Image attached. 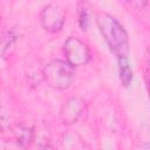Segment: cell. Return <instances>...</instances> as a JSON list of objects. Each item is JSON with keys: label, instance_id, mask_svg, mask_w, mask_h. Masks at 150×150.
Wrapping results in <instances>:
<instances>
[{"label": "cell", "instance_id": "10", "mask_svg": "<svg viewBox=\"0 0 150 150\" xmlns=\"http://www.w3.org/2000/svg\"><path fill=\"white\" fill-rule=\"evenodd\" d=\"M139 136H141V143L144 146L150 148V125H145L144 128H142Z\"/></svg>", "mask_w": 150, "mask_h": 150}, {"label": "cell", "instance_id": "8", "mask_svg": "<svg viewBox=\"0 0 150 150\" xmlns=\"http://www.w3.org/2000/svg\"><path fill=\"white\" fill-rule=\"evenodd\" d=\"M15 41H16V34H15V32L13 29L7 30V33L2 38V45H1V55H2V59H6L13 52L14 46H15Z\"/></svg>", "mask_w": 150, "mask_h": 150}, {"label": "cell", "instance_id": "1", "mask_svg": "<svg viewBox=\"0 0 150 150\" xmlns=\"http://www.w3.org/2000/svg\"><path fill=\"white\" fill-rule=\"evenodd\" d=\"M96 22L110 50L117 57H127L129 52V41L123 26L108 13L97 14Z\"/></svg>", "mask_w": 150, "mask_h": 150}, {"label": "cell", "instance_id": "7", "mask_svg": "<svg viewBox=\"0 0 150 150\" xmlns=\"http://www.w3.org/2000/svg\"><path fill=\"white\" fill-rule=\"evenodd\" d=\"M118 59V74L121 83L124 87H128L132 81V70L130 68V63L128 57H117Z\"/></svg>", "mask_w": 150, "mask_h": 150}, {"label": "cell", "instance_id": "3", "mask_svg": "<svg viewBox=\"0 0 150 150\" xmlns=\"http://www.w3.org/2000/svg\"><path fill=\"white\" fill-rule=\"evenodd\" d=\"M63 52L67 62L73 67H80L86 64L90 59L89 48L80 39L70 36L66 40L63 45Z\"/></svg>", "mask_w": 150, "mask_h": 150}, {"label": "cell", "instance_id": "11", "mask_svg": "<svg viewBox=\"0 0 150 150\" xmlns=\"http://www.w3.org/2000/svg\"><path fill=\"white\" fill-rule=\"evenodd\" d=\"M88 21H89V19H88V13H87V11H81V13H80V19H79V23H80V26H81V28L84 30V29H87V27H88Z\"/></svg>", "mask_w": 150, "mask_h": 150}, {"label": "cell", "instance_id": "2", "mask_svg": "<svg viewBox=\"0 0 150 150\" xmlns=\"http://www.w3.org/2000/svg\"><path fill=\"white\" fill-rule=\"evenodd\" d=\"M42 74L47 84L57 90L67 89L75 77L74 67L62 60H53L48 62L45 66Z\"/></svg>", "mask_w": 150, "mask_h": 150}, {"label": "cell", "instance_id": "6", "mask_svg": "<svg viewBox=\"0 0 150 150\" xmlns=\"http://www.w3.org/2000/svg\"><path fill=\"white\" fill-rule=\"evenodd\" d=\"M12 131H13L14 138L26 148L33 141V129L26 124H22V123L15 124L12 128Z\"/></svg>", "mask_w": 150, "mask_h": 150}, {"label": "cell", "instance_id": "9", "mask_svg": "<svg viewBox=\"0 0 150 150\" xmlns=\"http://www.w3.org/2000/svg\"><path fill=\"white\" fill-rule=\"evenodd\" d=\"M27 148L19 143L15 138L13 139H4L1 143V150H26Z\"/></svg>", "mask_w": 150, "mask_h": 150}, {"label": "cell", "instance_id": "5", "mask_svg": "<svg viewBox=\"0 0 150 150\" xmlns=\"http://www.w3.org/2000/svg\"><path fill=\"white\" fill-rule=\"evenodd\" d=\"M86 109V102L80 97H71L64 102L61 108V120L66 124H73L77 122L80 116Z\"/></svg>", "mask_w": 150, "mask_h": 150}, {"label": "cell", "instance_id": "4", "mask_svg": "<svg viewBox=\"0 0 150 150\" xmlns=\"http://www.w3.org/2000/svg\"><path fill=\"white\" fill-rule=\"evenodd\" d=\"M66 20V13L62 7L55 2L45 6L40 13V21L42 27L50 33L59 32Z\"/></svg>", "mask_w": 150, "mask_h": 150}, {"label": "cell", "instance_id": "12", "mask_svg": "<svg viewBox=\"0 0 150 150\" xmlns=\"http://www.w3.org/2000/svg\"><path fill=\"white\" fill-rule=\"evenodd\" d=\"M42 150H55V148H53L52 145H45L42 148Z\"/></svg>", "mask_w": 150, "mask_h": 150}]
</instances>
